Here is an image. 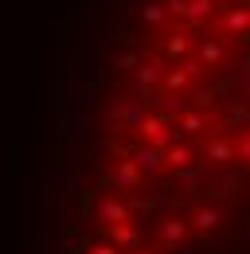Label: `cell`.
<instances>
[{
	"label": "cell",
	"mask_w": 250,
	"mask_h": 254,
	"mask_svg": "<svg viewBox=\"0 0 250 254\" xmlns=\"http://www.w3.org/2000/svg\"><path fill=\"white\" fill-rule=\"evenodd\" d=\"M195 78H199V59H184L176 70H168V74L160 78V86H164L168 94H180V90H188Z\"/></svg>",
	"instance_id": "cell-1"
},
{
	"label": "cell",
	"mask_w": 250,
	"mask_h": 254,
	"mask_svg": "<svg viewBox=\"0 0 250 254\" xmlns=\"http://www.w3.org/2000/svg\"><path fill=\"white\" fill-rule=\"evenodd\" d=\"M129 215H133V211H129V203H122V199H114V195H102V199H98V219L106 223V227L133 223Z\"/></svg>",
	"instance_id": "cell-2"
},
{
	"label": "cell",
	"mask_w": 250,
	"mask_h": 254,
	"mask_svg": "<svg viewBox=\"0 0 250 254\" xmlns=\"http://www.w3.org/2000/svg\"><path fill=\"white\" fill-rule=\"evenodd\" d=\"M106 243H114L118 251H141V227L137 223H122V227H110L106 231Z\"/></svg>",
	"instance_id": "cell-3"
},
{
	"label": "cell",
	"mask_w": 250,
	"mask_h": 254,
	"mask_svg": "<svg viewBox=\"0 0 250 254\" xmlns=\"http://www.w3.org/2000/svg\"><path fill=\"white\" fill-rule=\"evenodd\" d=\"M227 160H239V141H227V137L207 141V149H203V164H227Z\"/></svg>",
	"instance_id": "cell-4"
},
{
	"label": "cell",
	"mask_w": 250,
	"mask_h": 254,
	"mask_svg": "<svg viewBox=\"0 0 250 254\" xmlns=\"http://www.w3.org/2000/svg\"><path fill=\"white\" fill-rule=\"evenodd\" d=\"M133 160L145 168V172H160L168 160H164V149H156V145H141V149H133Z\"/></svg>",
	"instance_id": "cell-5"
},
{
	"label": "cell",
	"mask_w": 250,
	"mask_h": 254,
	"mask_svg": "<svg viewBox=\"0 0 250 254\" xmlns=\"http://www.w3.org/2000/svg\"><path fill=\"white\" fill-rule=\"evenodd\" d=\"M141 176H145V168H141V164H137L133 157L122 160V164H118V172H114L118 188H137V184H141Z\"/></svg>",
	"instance_id": "cell-6"
},
{
	"label": "cell",
	"mask_w": 250,
	"mask_h": 254,
	"mask_svg": "<svg viewBox=\"0 0 250 254\" xmlns=\"http://www.w3.org/2000/svg\"><path fill=\"white\" fill-rule=\"evenodd\" d=\"M184 235H188V223L184 219H164V223H160V243H164V247H180Z\"/></svg>",
	"instance_id": "cell-7"
},
{
	"label": "cell",
	"mask_w": 250,
	"mask_h": 254,
	"mask_svg": "<svg viewBox=\"0 0 250 254\" xmlns=\"http://www.w3.org/2000/svg\"><path fill=\"white\" fill-rule=\"evenodd\" d=\"M223 55H227V39H203L199 43V63L215 66V63H223Z\"/></svg>",
	"instance_id": "cell-8"
},
{
	"label": "cell",
	"mask_w": 250,
	"mask_h": 254,
	"mask_svg": "<svg viewBox=\"0 0 250 254\" xmlns=\"http://www.w3.org/2000/svg\"><path fill=\"white\" fill-rule=\"evenodd\" d=\"M250 28V8H231L227 16H223V32L227 35H239Z\"/></svg>",
	"instance_id": "cell-9"
},
{
	"label": "cell",
	"mask_w": 250,
	"mask_h": 254,
	"mask_svg": "<svg viewBox=\"0 0 250 254\" xmlns=\"http://www.w3.org/2000/svg\"><path fill=\"white\" fill-rule=\"evenodd\" d=\"M188 51H191V39H188L184 32L164 39V59H188Z\"/></svg>",
	"instance_id": "cell-10"
},
{
	"label": "cell",
	"mask_w": 250,
	"mask_h": 254,
	"mask_svg": "<svg viewBox=\"0 0 250 254\" xmlns=\"http://www.w3.org/2000/svg\"><path fill=\"white\" fill-rule=\"evenodd\" d=\"M219 219H223L219 207H199V211L191 215V227H195L199 235H207V231H215V227H219Z\"/></svg>",
	"instance_id": "cell-11"
},
{
	"label": "cell",
	"mask_w": 250,
	"mask_h": 254,
	"mask_svg": "<svg viewBox=\"0 0 250 254\" xmlns=\"http://www.w3.org/2000/svg\"><path fill=\"white\" fill-rule=\"evenodd\" d=\"M211 8H215V0H188V16L184 20L191 24V28H199V24L211 16Z\"/></svg>",
	"instance_id": "cell-12"
},
{
	"label": "cell",
	"mask_w": 250,
	"mask_h": 254,
	"mask_svg": "<svg viewBox=\"0 0 250 254\" xmlns=\"http://www.w3.org/2000/svg\"><path fill=\"white\" fill-rule=\"evenodd\" d=\"M160 66H164V59H149V63L137 70V86H141V90H149L156 78H164V74H160Z\"/></svg>",
	"instance_id": "cell-13"
},
{
	"label": "cell",
	"mask_w": 250,
	"mask_h": 254,
	"mask_svg": "<svg viewBox=\"0 0 250 254\" xmlns=\"http://www.w3.org/2000/svg\"><path fill=\"white\" fill-rule=\"evenodd\" d=\"M164 160H168V168H176V172H180V168L191 164V149H188V145H172V149L164 153Z\"/></svg>",
	"instance_id": "cell-14"
},
{
	"label": "cell",
	"mask_w": 250,
	"mask_h": 254,
	"mask_svg": "<svg viewBox=\"0 0 250 254\" xmlns=\"http://www.w3.org/2000/svg\"><path fill=\"white\" fill-rule=\"evenodd\" d=\"M203 126H207V118H203V114H184V122H180L184 137H195V133H203Z\"/></svg>",
	"instance_id": "cell-15"
},
{
	"label": "cell",
	"mask_w": 250,
	"mask_h": 254,
	"mask_svg": "<svg viewBox=\"0 0 250 254\" xmlns=\"http://www.w3.org/2000/svg\"><path fill=\"white\" fill-rule=\"evenodd\" d=\"M164 12H168V8H160V4H145V20H149V24H160Z\"/></svg>",
	"instance_id": "cell-16"
},
{
	"label": "cell",
	"mask_w": 250,
	"mask_h": 254,
	"mask_svg": "<svg viewBox=\"0 0 250 254\" xmlns=\"http://www.w3.org/2000/svg\"><path fill=\"white\" fill-rule=\"evenodd\" d=\"M239 160H247V164H250V133L239 137Z\"/></svg>",
	"instance_id": "cell-17"
},
{
	"label": "cell",
	"mask_w": 250,
	"mask_h": 254,
	"mask_svg": "<svg viewBox=\"0 0 250 254\" xmlns=\"http://www.w3.org/2000/svg\"><path fill=\"white\" fill-rule=\"evenodd\" d=\"M180 180H184V184H195V180H199V168H191V164L180 168Z\"/></svg>",
	"instance_id": "cell-18"
},
{
	"label": "cell",
	"mask_w": 250,
	"mask_h": 254,
	"mask_svg": "<svg viewBox=\"0 0 250 254\" xmlns=\"http://www.w3.org/2000/svg\"><path fill=\"white\" fill-rule=\"evenodd\" d=\"M90 254H122V251H118V247H114V243H98V247H94Z\"/></svg>",
	"instance_id": "cell-19"
},
{
	"label": "cell",
	"mask_w": 250,
	"mask_h": 254,
	"mask_svg": "<svg viewBox=\"0 0 250 254\" xmlns=\"http://www.w3.org/2000/svg\"><path fill=\"white\" fill-rule=\"evenodd\" d=\"M195 102H199V106H207V110H211V102H215V94H211V90H199V94H195Z\"/></svg>",
	"instance_id": "cell-20"
},
{
	"label": "cell",
	"mask_w": 250,
	"mask_h": 254,
	"mask_svg": "<svg viewBox=\"0 0 250 254\" xmlns=\"http://www.w3.org/2000/svg\"><path fill=\"white\" fill-rule=\"evenodd\" d=\"M133 254H156V251H145V247H141V251H133Z\"/></svg>",
	"instance_id": "cell-21"
}]
</instances>
